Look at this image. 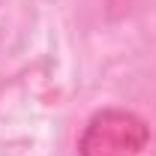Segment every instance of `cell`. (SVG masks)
<instances>
[{"instance_id": "cell-1", "label": "cell", "mask_w": 156, "mask_h": 156, "mask_svg": "<svg viewBox=\"0 0 156 156\" xmlns=\"http://www.w3.org/2000/svg\"><path fill=\"white\" fill-rule=\"evenodd\" d=\"M150 144V126L126 108H105L90 117L78 138L81 156H141Z\"/></svg>"}]
</instances>
